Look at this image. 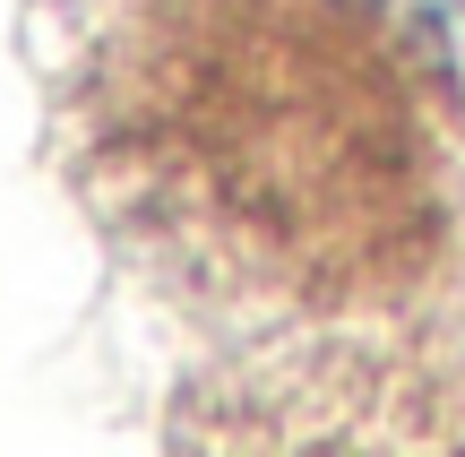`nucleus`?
Here are the masks:
<instances>
[{
  "label": "nucleus",
  "mask_w": 465,
  "mask_h": 457,
  "mask_svg": "<svg viewBox=\"0 0 465 457\" xmlns=\"http://www.w3.org/2000/svg\"><path fill=\"white\" fill-rule=\"evenodd\" d=\"M138 138L164 190L284 276H362L414 224V121L328 0H216L155 35Z\"/></svg>",
  "instance_id": "nucleus-1"
},
{
  "label": "nucleus",
  "mask_w": 465,
  "mask_h": 457,
  "mask_svg": "<svg viewBox=\"0 0 465 457\" xmlns=\"http://www.w3.org/2000/svg\"><path fill=\"white\" fill-rule=\"evenodd\" d=\"M190 457H465V372L414 354H302L242 380Z\"/></svg>",
  "instance_id": "nucleus-2"
}]
</instances>
